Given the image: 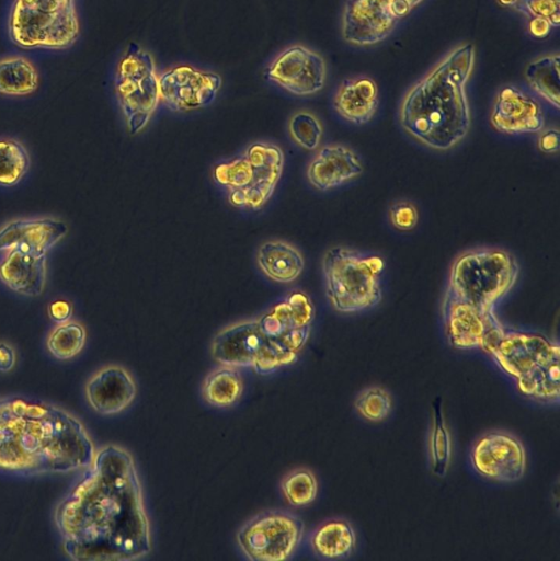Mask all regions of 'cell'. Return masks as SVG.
<instances>
[{
  "label": "cell",
  "mask_w": 560,
  "mask_h": 561,
  "mask_svg": "<svg viewBox=\"0 0 560 561\" xmlns=\"http://www.w3.org/2000/svg\"><path fill=\"white\" fill-rule=\"evenodd\" d=\"M480 348L515 381L560 358L558 343L540 333L506 328L501 322L485 333Z\"/></svg>",
  "instance_id": "9"
},
{
  "label": "cell",
  "mask_w": 560,
  "mask_h": 561,
  "mask_svg": "<svg viewBox=\"0 0 560 561\" xmlns=\"http://www.w3.org/2000/svg\"><path fill=\"white\" fill-rule=\"evenodd\" d=\"M552 28L550 22L540 16L528 19V32L536 38H544L548 36Z\"/></svg>",
  "instance_id": "42"
},
{
  "label": "cell",
  "mask_w": 560,
  "mask_h": 561,
  "mask_svg": "<svg viewBox=\"0 0 560 561\" xmlns=\"http://www.w3.org/2000/svg\"><path fill=\"white\" fill-rule=\"evenodd\" d=\"M39 83L36 67L24 56L0 59V94L26 96L34 93Z\"/></svg>",
  "instance_id": "27"
},
{
  "label": "cell",
  "mask_w": 560,
  "mask_h": 561,
  "mask_svg": "<svg viewBox=\"0 0 560 561\" xmlns=\"http://www.w3.org/2000/svg\"><path fill=\"white\" fill-rule=\"evenodd\" d=\"M49 318L56 323H62L70 320L72 316V306L69 301L57 299L48 306Z\"/></svg>",
  "instance_id": "39"
},
{
  "label": "cell",
  "mask_w": 560,
  "mask_h": 561,
  "mask_svg": "<svg viewBox=\"0 0 560 561\" xmlns=\"http://www.w3.org/2000/svg\"><path fill=\"white\" fill-rule=\"evenodd\" d=\"M284 168V153L272 142L255 141L230 160L219 162L214 180L237 208L258 211L273 196Z\"/></svg>",
  "instance_id": "6"
},
{
  "label": "cell",
  "mask_w": 560,
  "mask_h": 561,
  "mask_svg": "<svg viewBox=\"0 0 560 561\" xmlns=\"http://www.w3.org/2000/svg\"><path fill=\"white\" fill-rule=\"evenodd\" d=\"M65 221L52 218H19L0 228V252L20 249L47 254L68 233Z\"/></svg>",
  "instance_id": "18"
},
{
  "label": "cell",
  "mask_w": 560,
  "mask_h": 561,
  "mask_svg": "<svg viewBox=\"0 0 560 561\" xmlns=\"http://www.w3.org/2000/svg\"><path fill=\"white\" fill-rule=\"evenodd\" d=\"M288 134L292 140L302 149L312 151L319 148L323 127L319 118L311 112H295L288 119Z\"/></svg>",
  "instance_id": "34"
},
{
  "label": "cell",
  "mask_w": 560,
  "mask_h": 561,
  "mask_svg": "<svg viewBox=\"0 0 560 561\" xmlns=\"http://www.w3.org/2000/svg\"><path fill=\"white\" fill-rule=\"evenodd\" d=\"M442 316L448 343L458 350L480 348L485 333L501 321L472 307L444 296Z\"/></svg>",
  "instance_id": "20"
},
{
  "label": "cell",
  "mask_w": 560,
  "mask_h": 561,
  "mask_svg": "<svg viewBox=\"0 0 560 561\" xmlns=\"http://www.w3.org/2000/svg\"><path fill=\"white\" fill-rule=\"evenodd\" d=\"M265 341L256 319L239 321L215 335L212 355L221 366L252 368Z\"/></svg>",
  "instance_id": "19"
},
{
  "label": "cell",
  "mask_w": 560,
  "mask_h": 561,
  "mask_svg": "<svg viewBox=\"0 0 560 561\" xmlns=\"http://www.w3.org/2000/svg\"><path fill=\"white\" fill-rule=\"evenodd\" d=\"M537 146L544 153H555L559 151L560 133L557 128L541 129L538 133Z\"/></svg>",
  "instance_id": "38"
},
{
  "label": "cell",
  "mask_w": 560,
  "mask_h": 561,
  "mask_svg": "<svg viewBox=\"0 0 560 561\" xmlns=\"http://www.w3.org/2000/svg\"><path fill=\"white\" fill-rule=\"evenodd\" d=\"M243 393V380L233 367L221 366L206 376L202 385L204 401L215 408L235 405Z\"/></svg>",
  "instance_id": "28"
},
{
  "label": "cell",
  "mask_w": 560,
  "mask_h": 561,
  "mask_svg": "<svg viewBox=\"0 0 560 561\" xmlns=\"http://www.w3.org/2000/svg\"><path fill=\"white\" fill-rule=\"evenodd\" d=\"M114 92L129 134H139L160 103V91L153 57L138 44L132 43L119 58Z\"/></svg>",
  "instance_id": "8"
},
{
  "label": "cell",
  "mask_w": 560,
  "mask_h": 561,
  "mask_svg": "<svg viewBox=\"0 0 560 561\" xmlns=\"http://www.w3.org/2000/svg\"><path fill=\"white\" fill-rule=\"evenodd\" d=\"M304 522L283 510L262 512L245 522L236 534L237 545L253 561H284L298 549Z\"/></svg>",
  "instance_id": "10"
},
{
  "label": "cell",
  "mask_w": 560,
  "mask_h": 561,
  "mask_svg": "<svg viewBox=\"0 0 560 561\" xmlns=\"http://www.w3.org/2000/svg\"><path fill=\"white\" fill-rule=\"evenodd\" d=\"M315 313L310 297L301 290H293L256 320L265 337L278 339L292 331L311 327Z\"/></svg>",
  "instance_id": "22"
},
{
  "label": "cell",
  "mask_w": 560,
  "mask_h": 561,
  "mask_svg": "<svg viewBox=\"0 0 560 561\" xmlns=\"http://www.w3.org/2000/svg\"><path fill=\"white\" fill-rule=\"evenodd\" d=\"M222 84L218 73L178 65L159 76L160 102L172 112H191L210 105Z\"/></svg>",
  "instance_id": "13"
},
{
  "label": "cell",
  "mask_w": 560,
  "mask_h": 561,
  "mask_svg": "<svg viewBox=\"0 0 560 561\" xmlns=\"http://www.w3.org/2000/svg\"><path fill=\"white\" fill-rule=\"evenodd\" d=\"M378 103V85L373 78L364 75L343 80L333 96L335 112L354 125L368 123L374 117Z\"/></svg>",
  "instance_id": "23"
},
{
  "label": "cell",
  "mask_w": 560,
  "mask_h": 561,
  "mask_svg": "<svg viewBox=\"0 0 560 561\" xmlns=\"http://www.w3.org/2000/svg\"><path fill=\"white\" fill-rule=\"evenodd\" d=\"M46 262L47 254L20 249L4 251L0 260V280L16 294L37 297L45 288Z\"/></svg>",
  "instance_id": "21"
},
{
  "label": "cell",
  "mask_w": 560,
  "mask_h": 561,
  "mask_svg": "<svg viewBox=\"0 0 560 561\" xmlns=\"http://www.w3.org/2000/svg\"><path fill=\"white\" fill-rule=\"evenodd\" d=\"M7 31L23 49L70 48L80 36L77 0H12Z\"/></svg>",
  "instance_id": "7"
},
{
  "label": "cell",
  "mask_w": 560,
  "mask_h": 561,
  "mask_svg": "<svg viewBox=\"0 0 560 561\" xmlns=\"http://www.w3.org/2000/svg\"><path fill=\"white\" fill-rule=\"evenodd\" d=\"M356 533L350 522L331 518L321 523L310 535V548L318 558L340 560L350 557L356 548Z\"/></svg>",
  "instance_id": "25"
},
{
  "label": "cell",
  "mask_w": 560,
  "mask_h": 561,
  "mask_svg": "<svg viewBox=\"0 0 560 561\" xmlns=\"http://www.w3.org/2000/svg\"><path fill=\"white\" fill-rule=\"evenodd\" d=\"M256 264L267 278L287 284L300 276L305 267V260L295 245L281 239H274L267 240L259 247Z\"/></svg>",
  "instance_id": "24"
},
{
  "label": "cell",
  "mask_w": 560,
  "mask_h": 561,
  "mask_svg": "<svg viewBox=\"0 0 560 561\" xmlns=\"http://www.w3.org/2000/svg\"><path fill=\"white\" fill-rule=\"evenodd\" d=\"M64 552L77 561H128L152 550L150 522L132 455L106 445L58 503Z\"/></svg>",
  "instance_id": "1"
},
{
  "label": "cell",
  "mask_w": 560,
  "mask_h": 561,
  "mask_svg": "<svg viewBox=\"0 0 560 561\" xmlns=\"http://www.w3.org/2000/svg\"><path fill=\"white\" fill-rule=\"evenodd\" d=\"M393 15L401 20L407 16L423 0H385Z\"/></svg>",
  "instance_id": "40"
},
{
  "label": "cell",
  "mask_w": 560,
  "mask_h": 561,
  "mask_svg": "<svg viewBox=\"0 0 560 561\" xmlns=\"http://www.w3.org/2000/svg\"><path fill=\"white\" fill-rule=\"evenodd\" d=\"M470 462L481 477L511 483L521 480L526 471L527 456L523 443L505 431H491L472 445Z\"/></svg>",
  "instance_id": "11"
},
{
  "label": "cell",
  "mask_w": 560,
  "mask_h": 561,
  "mask_svg": "<svg viewBox=\"0 0 560 561\" xmlns=\"http://www.w3.org/2000/svg\"><path fill=\"white\" fill-rule=\"evenodd\" d=\"M364 167L358 153L342 144L321 147L310 159L306 178L320 192L342 186L363 173Z\"/></svg>",
  "instance_id": "17"
},
{
  "label": "cell",
  "mask_w": 560,
  "mask_h": 561,
  "mask_svg": "<svg viewBox=\"0 0 560 561\" xmlns=\"http://www.w3.org/2000/svg\"><path fill=\"white\" fill-rule=\"evenodd\" d=\"M515 382L517 390L529 399L541 403H558L560 398V358Z\"/></svg>",
  "instance_id": "30"
},
{
  "label": "cell",
  "mask_w": 560,
  "mask_h": 561,
  "mask_svg": "<svg viewBox=\"0 0 560 561\" xmlns=\"http://www.w3.org/2000/svg\"><path fill=\"white\" fill-rule=\"evenodd\" d=\"M504 8L513 9L527 20L536 16L547 19L552 27L560 24V0H496Z\"/></svg>",
  "instance_id": "36"
},
{
  "label": "cell",
  "mask_w": 560,
  "mask_h": 561,
  "mask_svg": "<svg viewBox=\"0 0 560 561\" xmlns=\"http://www.w3.org/2000/svg\"><path fill=\"white\" fill-rule=\"evenodd\" d=\"M475 61L473 44H461L405 92L399 107L405 134L436 151L453 149L465 139L471 126L467 84Z\"/></svg>",
  "instance_id": "3"
},
{
  "label": "cell",
  "mask_w": 560,
  "mask_h": 561,
  "mask_svg": "<svg viewBox=\"0 0 560 561\" xmlns=\"http://www.w3.org/2000/svg\"><path fill=\"white\" fill-rule=\"evenodd\" d=\"M452 456L450 434L443 412L441 397L432 403V419L428 433V458L431 471L438 478L447 473Z\"/></svg>",
  "instance_id": "29"
},
{
  "label": "cell",
  "mask_w": 560,
  "mask_h": 561,
  "mask_svg": "<svg viewBox=\"0 0 560 561\" xmlns=\"http://www.w3.org/2000/svg\"><path fill=\"white\" fill-rule=\"evenodd\" d=\"M355 411L369 422H381L392 409L390 392L379 386L367 387L358 392L354 400Z\"/></svg>",
  "instance_id": "35"
},
{
  "label": "cell",
  "mask_w": 560,
  "mask_h": 561,
  "mask_svg": "<svg viewBox=\"0 0 560 561\" xmlns=\"http://www.w3.org/2000/svg\"><path fill=\"white\" fill-rule=\"evenodd\" d=\"M519 275L516 257L501 248H479L460 253L448 272L445 295L484 316L515 286Z\"/></svg>",
  "instance_id": "4"
},
{
  "label": "cell",
  "mask_w": 560,
  "mask_h": 561,
  "mask_svg": "<svg viewBox=\"0 0 560 561\" xmlns=\"http://www.w3.org/2000/svg\"><path fill=\"white\" fill-rule=\"evenodd\" d=\"M264 78L293 95L309 96L323 89L327 65L317 51L295 44L278 53L266 67Z\"/></svg>",
  "instance_id": "12"
},
{
  "label": "cell",
  "mask_w": 560,
  "mask_h": 561,
  "mask_svg": "<svg viewBox=\"0 0 560 561\" xmlns=\"http://www.w3.org/2000/svg\"><path fill=\"white\" fill-rule=\"evenodd\" d=\"M16 363V354L10 343L0 341V373L11 371Z\"/></svg>",
  "instance_id": "41"
},
{
  "label": "cell",
  "mask_w": 560,
  "mask_h": 561,
  "mask_svg": "<svg viewBox=\"0 0 560 561\" xmlns=\"http://www.w3.org/2000/svg\"><path fill=\"white\" fill-rule=\"evenodd\" d=\"M525 79L532 90L549 104L560 106V55H542L530 61L525 70Z\"/></svg>",
  "instance_id": "26"
},
{
  "label": "cell",
  "mask_w": 560,
  "mask_h": 561,
  "mask_svg": "<svg viewBox=\"0 0 560 561\" xmlns=\"http://www.w3.org/2000/svg\"><path fill=\"white\" fill-rule=\"evenodd\" d=\"M490 124L505 135L538 134L544 129L545 114L537 99L510 84L498 92L491 108Z\"/></svg>",
  "instance_id": "15"
},
{
  "label": "cell",
  "mask_w": 560,
  "mask_h": 561,
  "mask_svg": "<svg viewBox=\"0 0 560 561\" xmlns=\"http://www.w3.org/2000/svg\"><path fill=\"white\" fill-rule=\"evenodd\" d=\"M30 164V154L21 141L0 138V186L10 187L20 183Z\"/></svg>",
  "instance_id": "32"
},
{
  "label": "cell",
  "mask_w": 560,
  "mask_h": 561,
  "mask_svg": "<svg viewBox=\"0 0 560 561\" xmlns=\"http://www.w3.org/2000/svg\"><path fill=\"white\" fill-rule=\"evenodd\" d=\"M285 500L293 506L301 507L312 503L318 494V480L308 468L289 471L281 482Z\"/></svg>",
  "instance_id": "33"
},
{
  "label": "cell",
  "mask_w": 560,
  "mask_h": 561,
  "mask_svg": "<svg viewBox=\"0 0 560 561\" xmlns=\"http://www.w3.org/2000/svg\"><path fill=\"white\" fill-rule=\"evenodd\" d=\"M95 453L84 425L70 412L26 397L0 399V472L82 471L93 462Z\"/></svg>",
  "instance_id": "2"
},
{
  "label": "cell",
  "mask_w": 560,
  "mask_h": 561,
  "mask_svg": "<svg viewBox=\"0 0 560 561\" xmlns=\"http://www.w3.org/2000/svg\"><path fill=\"white\" fill-rule=\"evenodd\" d=\"M390 225L399 231H410L419 222V210L414 203L407 199L393 202L388 209Z\"/></svg>",
  "instance_id": "37"
},
{
  "label": "cell",
  "mask_w": 560,
  "mask_h": 561,
  "mask_svg": "<svg viewBox=\"0 0 560 561\" xmlns=\"http://www.w3.org/2000/svg\"><path fill=\"white\" fill-rule=\"evenodd\" d=\"M384 271L385 260L378 254L342 245L327 250L322 274L331 307L341 313H356L377 306L382 298Z\"/></svg>",
  "instance_id": "5"
},
{
  "label": "cell",
  "mask_w": 560,
  "mask_h": 561,
  "mask_svg": "<svg viewBox=\"0 0 560 561\" xmlns=\"http://www.w3.org/2000/svg\"><path fill=\"white\" fill-rule=\"evenodd\" d=\"M87 332L84 327L77 321L68 320L50 331L46 340L49 354L60 360L71 359L84 347Z\"/></svg>",
  "instance_id": "31"
},
{
  "label": "cell",
  "mask_w": 560,
  "mask_h": 561,
  "mask_svg": "<svg viewBox=\"0 0 560 561\" xmlns=\"http://www.w3.org/2000/svg\"><path fill=\"white\" fill-rule=\"evenodd\" d=\"M84 393L89 405L96 413L115 415L132 405L137 396V386L126 368L107 365L89 378Z\"/></svg>",
  "instance_id": "16"
},
{
  "label": "cell",
  "mask_w": 560,
  "mask_h": 561,
  "mask_svg": "<svg viewBox=\"0 0 560 561\" xmlns=\"http://www.w3.org/2000/svg\"><path fill=\"white\" fill-rule=\"evenodd\" d=\"M398 19L385 0H346L341 20L342 37L356 46H372L386 39Z\"/></svg>",
  "instance_id": "14"
}]
</instances>
